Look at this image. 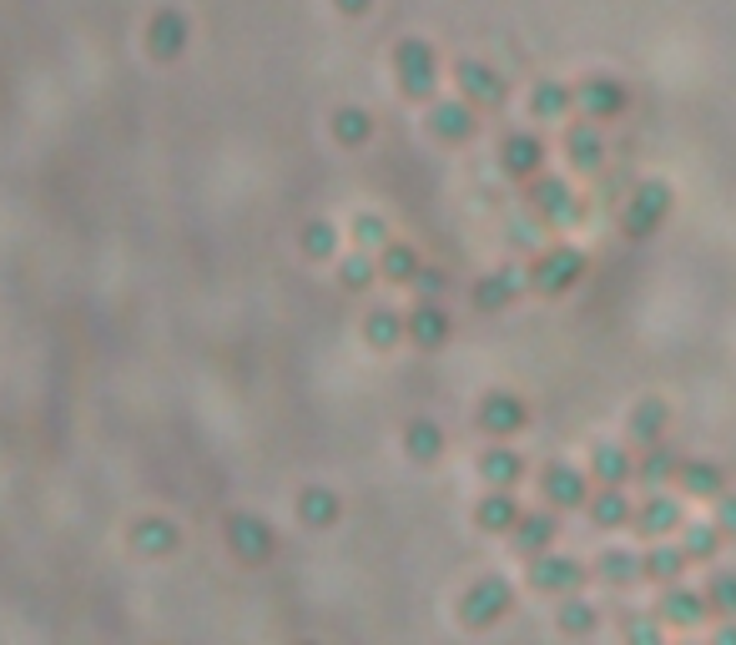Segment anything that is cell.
<instances>
[{"instance_id":"cell-24","label":"cell","mask_w":736,"mask_h":645,"mask_svg":"<svg viewBox=\"0 0 736 645\" xmlns=\"http://www.w3.org/2000/svg\"><path fill=\"white\" fill-rule=\"evenodd\" d=\"M480 480L490 484V490H515L520 480H525V454L510 444H495L480 454Z\"/></svg>"},{"instance_id":"cell-22","label":"cell","mask_w":736,"mask_h":645,"mask_svg":"<svg viewBox=\"0 0 736 645\" xmlns=\"http://www.w3.org/2000/svg\"><path fill=\"white\" fill-rule=\"evenodd\" d=\"M520 500L515 490H490L480 504H474V525L484 530V535H510V530L520 525Z\"/></svg>"},{"instance_id":"cell-31","label":"cell","mask_w":736,"mask_h":645,"mask_svg":"<svg viewBox=\"0 0 736 645\" xmlns=\"http://www.w3.org/2000/svg\"><path fill=\"white\" fill-rule=\"evenodd\" d=\"M676 474H682V460L671 454L666 444H646L636 460V480L646 484V490H661V484H676Z\"/></svg>"},{"instance_id":"cell-34","label":"cell","mask_w":736,"mask_h":645,"mask_svg":"<svg viewBox=\"0 0 736 645\" xmlns=\"http://www.w3.org/2000/svg\"><path fill=\"white\" fill-rule=\"evenodd\" d=\"M571 107H575V91L565 87V81H535V91H530V111H535L540 121L571 117Z\"/></svg>"},{"instance_id":"cell-39","label":"cell","mask_w":736,"mask_h":645,"mask_svg":"<svg viewBox=\"0 0 736 645\" xmlns=\"http://www.w3.org/2000/svg\"><path fill=\"white\" fill-rule=\"evenodd\" d=\"M303 252H309L313 263H329L333 252H339V228H333L329 218L309 222V228H303Z\"/></svg>"},{"instance_id":"cell-44","label":"cell","mask_w":736,"mask_h":645,"mask_svg":"<svg viewBox=\"0 0 736 645\" xmlns=\"http://www.w3.org/2000/svg\"><path fill=\"white\" fill-rule=\"evenodd\" d=\"M716 530H722L726 540L736 535V494H716Z\"/></svg>"},{"instance_id":"cell-42","label":"cell","mask_w":736,"mask_h":645,"mask_svg":"<svg viewBox=\"0 0 736 645\" xmlns=\"http://www.w3.org/2000/svg\"><path fill=\"white\" fill-rule=\"evenodd\" d=\"M353 242H359L363 252L384 248V242H389V222L379 218V212H359V218H353Z\"/></svg>"},{"instance_id":"cell-41","label":"cell","mask_w":736,"mask_h":645,"mask_svg":"<svg viewBox=\"0 0 736 645\" xmlns=\"http://www.w3.org/2000/svg\"><path fill=\"white\" fill-rule=\"evenodd\" d=\"M379 278V263L374 258H363V248L353 252V258H343V268H339V283L343 288H353V293H359V288H369Z\"/></svg>"},{"instance_id":"cell-35","label":"cell","mask_w":736,"mask_h":645,"mask_svg":"<svg viewBox=\"0 0 736 645\" xmlns=\"http://www.w3.org/2000/svg\"><path fill=\"white\" fill-rule=\"evenodd\" d=\"M595 575L605 580V585H616V591H626V585H636L641 575V555H631V550H605L601 560H595Z\"/></svg>"},{"instance_id":"cell-2","label":"cell","mask_w":736,"mask_h":645,"mask_svg":"<svg viewBox=\"0 0 736 645\" xmlns=\"http://www.w3.org/2000/svg\"><path fill=\"white\" fill-rule=\"evenodd\" d=\"M510 605H515V585L505 575H480L460 595V621L470 631H490V625H500L510 615Z\"/></svg>"},{"instance_id":"cell-17","label":"cell","mask_w":736,"mask_h":645,"mask_svg":"<svg viewBox=\"0 0 736 645\" xmlns=\"http://www.w3.org/2000/svg\"><path fill=\"white\" fill-rule=\"evenodd\" d=\"M561 540V520L550 510H535V514H520V525L510 530V545H515V555H525V560H535V555H545L550 545Z\"/></svg>"},{"instance_id":"cell-47","label":"cell","mask_w":736,"mask_h":645,"mask_svg":"<svg viewBox=\"0 0 736 645\" xmlns=\"http://www.w3.org/2000/svg\"><path fill=\"white\" fill-rule=\"evenodd\" d=\"M722 641H726V645H736V625H726V631H722Z\"/></svg>"},{"instance_id":"cell-13","label":"cell","mask_w":736,"mask_h":645,"mask_svg":"<svg viewBox=\"0 0 736 645\" xmlns=\"http://www.w3.org/2000/svg\"><path fill=\"white\" fill-rule=\"evenodd\" d=\"M540 494H545V504H555V510H585L591 480H585L575 464H545V470H540Z\"/></svg>"},{"instance_id":"cell-5","label":"cell","mask_w":736,"mask_h":645,"mask_svg":"<svg viewBox=\"0 0 736 645\" xmlns=\"http://www.w3.org/2000/svg\"><path fill=\"white\" fill-rule=\"evenodd\" d=\"M666 212H671V187L661 182V177H651V182H641L626 198V208H621V232L641 242L666 222Z\"/></svg>"},{"instance_id":"cell-37","label":"cell","mask_w":736,"mask_h":645,"mask_svg":"<svg viewBox=\"0 0 736 645\" xmlns=\"http://www.w3.org/2000/svg\"><path fill=\"white\" fill-rule=\"evenodd\" d=\"M555 625H561V635H591L595 625H601V611H595L591 601H581V591H571V595H561Z\"/></svg>"},{"instance_id":"cell-11","label":"cell","mask_w":736,"mask_h":645,"mask_svg":"<svg viewBox=\"0 0 736 645\" xmlns=\"http://www.w3.org/2000/svg\"><path fill=\"white\" fill-rule=\"evenodd\" d=\"M656 615H661V625H671V631H696V625L712 615V605H706V591H686L682 580H676V585H661Z\"/></svg>"},{"instance_id":"cell-40","label":"cell","mask_w":736,"mask_h":645,"mask_svg":"<svg viewBox=\"0 0 736 645\" xmlns=\"http://www.w3.org/2000/svg\"><path fill=\"white\" fill-rule=\"evenodd\" d=\"M706 605H712V615H736V575L732 570L706 580Z\"/></svg>"},{"instance_id":"cell-46","label":"cell","mask_w":736,"mask_h":645,"mask_svg":"<svg viewBox=\"0 0 736 645\" xmlns=\"http://www.w3.org/2000/svg\"><path fill=\"white\" fill-rule=\"evenodd\" d=\"M339 6V16H369L374 11V0H333Z\"/></svg>"},{"instance_id":"cell-33","label":"cell","mask_w":736,"mask_h":645,"mask_svg":"<svg viewBox=\"0 0 736 645\" xmlns=\"http://www.w3.org/2000/svg\"><path fill=\"white\" fill-rule=\"evenodd\" d=\"M363 339H369V349H379V353L399 349V339H409L404 313H394V308H374V313L363 318Z\"/></svg>"},{"instance_id":"cell-6","label":"cell","mask_w":736,"mask_h":645,"mask_svg":"<svg viewBox=\"0 0 736 645\" xmlns=\"http://www.w3.org/2000/svg\"><path fill=\"white\" fill-rule=\"evenodd\" d=\"M454 81H460V97L470 101V107H480V111H500L510 101V81L500 77L490 61H474V56H464L460 67H454Z\"/></svg>"},{"instance_id":"cell-10","label":"cell","mask_w":736,"mask_h":645,"mask_svg":"<svg viewBox=\"0 0 736 645\" xmlns=\"http://www.w3.org/2000/svg\"><path fill=\"white\" fill-rule=\"evenodd\" d=\"M682 525H686V510H682V500H671V494H651V500H641L636 514H631V530H636L641 540L682 535Z\"/></svg>"},{"instance_id":"cell-18","label":"cell","mask_w":736,"mask_h":645,"mask_svg":"<svg viewBox=\"0 0 736 645\" xmlns=\"http://www.w3.org/2000/svg\"><path fill=\"white\" fill-rule=\"evenodd\" d=\"M404 329H409V343H414V349H440V343H450L454 323L434 298H424L414 313H404Z\"/></svg>"},{"instance_id":"cell-45","label":"cell","mask_w":736,"mask_h":645,"mask_svg":"<svg viewBox=\"0 0 736 645\" xmlns=\"http://www.w3.org/2000/svg\"><path fill=\"white\" fill-rule=\"evenodd\" d=\"M661 631H666V625H661V615H656V621H641V615H636V621H626L631 641H661Z\"/></svg>"},{"instance_id":"cell-8","label":"cell","mask_w":736,"mask_h":645,"mask_svg":"<svg viewBox=\"0 0 736 645\" xmlns=\"http://www.w3.org/2000/svg\"><path fill=\"white\" fill-rule=\"evenodd\" d=\"M575 107H581V117H591V121H616L621 111L631 107V91H626V81H616V77H585L581 87H575Z\"/></svg>"},{"instance_id":"cell-14","label":"cell","mask_w":736,"mask_h":645,"mask_svg":"<svg viewBox=\"0 0 736 645\" xmlns=\"http://www.w3.org/2000/svg\"><path fill=\"white\" fill-rule=\"evenodd\" d=\"M530 208H535L545 222H575L581 218L571 182H565V177H550V172L530 177Z\"/></svg>"},{"instance_id":"cell-1","label":"cell","mask_w":736,"mask_h":645,"mask_svg":"<svg viewBox=\"0 0 736 645\" xmlns=\"http://www.w3.org/2000/svg\"><path fill=\"white\" fill-rule=\"evenodd\" d=\"M394 77H399V91H404L409 101H434L440 97V56H434V46L419 41V36L399 41Z\"/></svg>"},{"instance_id":"cell-15","label":"cell","mask_w":736,"mask_h":645,"mask_svg":"<svg viewBox=\"0 0 736 645\" xmlns=\"http://www.w3.org/2000/svg\"><path fill=\"white\" fill-rule=\"evenodd\" d=\"M545 142H540L535 132H510L505 142H500V172L515 177V182H530V177L545 172Z\"/></svg>"},{"instance_id":"cell-20","label":"cell","mask_w":736,"mask_h":645,"mask_svg":"<svg viewBox=\"0 0 736 645\" xmlns=\"http://www.w3.org/2000/svg\"><path fill=\"white\" fill-rule=\"evenodd\" d=\"M177 545H182V530H177L167 514H142V520L132 525V550H137V555L162 560V555H172Z\"/></svg>"},{"instance_id":"cell-21","label":"cell","mask_w":736,"mask_h":645,"mask_svg":"<svg viewBox=\"0 0 736 645\" xmlns=\"http://www.w3.org/2000/svg\"><path fill=\"white\" fill-rule=\"evenodd\" d=\"M585 510H591V525L595 530H631V514H636V504L626 500V484H601V490L585 500Z\"/></svg>"},{"instance_id":"cell-3","label":"cell","mask_w":736,"mask_h":645,"mask_svg":"<svg viewBox=\"0 0 736 645\" xmlns=\"http://www.w3.org/2000/svg\"><path fill=\"white\" fill-rule=\"evenodd\" d=\"M581 278H585V252L571 248V242H555V248H545L535 258V268H530V288H535V293H545V298L571 293Z\"/></svg>"},{"instance_id":"cell-7","label":"cell","mask_w":736,"mask_h":645,"mask_svg":"<svg viewBox=\"0 0 736 645\" xmlns=\"http://www.w3.org/2000/svg\"><path fill=\"white\" fill-rule=\"evenodd\" d=\"M480 429L490 439H515L520 429L530 424V404L520 394H510V389H490V394L480 399Z\"/></svg>"},{"instance_id":"cell-12","label":"cell","mask_w":736,"mask_h":645,"mask_svg":"<svg viewBox=\"0 0 736 645\" xmlns=\"http://www.w3.org/2000/svg\"><path fill=\"white\" fill-rule=\"evenodd\" d=\"M429 132L440 137V142L450 147H464L474 142V132H480V107H470V101H434L429 107Z\"/></svg>"},{"instance_id":"cell-26","label":"cell","mask_w":736,"mask_h":645,"mask_svg":"<svg viewBox=\"0 0 736 645\" xmlns=\"http://www.w3.org/2000/svg\"><path fill=\"white\" fill-rule=\"evenodd\" d=\"M565 157H571L581 172H595L605 162V137H601V121H575L571 132H565Z\"/></svg>"},{"instance_id":"cell-29","label":"cell","mask_w":736,"mask_h":645,"mask_svg":"<svg viewBox=\"0 0 736 645\" xmlns=\"http://www.w3.org/2000/svg\"><path fill=\"white\" fill-rule=\"evenodd\" d=\"M666 424H671V409L661 404V399H641L636 409H631V444H661V439H666Z\"/></svg>"},{"instance_id":"cell-43","label":"cell","mask_w":736,"mask_h":645,"mask_svg":"<svg viewBox=\"0 0 736 645\" xmlns=\"http://www.w3.org/2000/svg\"><path fill=\"white\" fill-rule=\"evenodd\" d=\"M409 288H419V298H444V288H450V278L440 273V268H419V278Z\"/></svg>"},{"instance_id":"cell-4","label":"cell","mask_w":736,"mask_h":645,"mask_svg":"<svg viewBox=\"0 0 736 645\" xmlns=\"http://www.w3.org/2000/svg\"><path fill=\"white\" fill-rule=\"evenodd\" d=\"M222 535H228V550L242 560V565H268V560L278 555V530L253 510L228 514V530H222Z\"/></svg>"},{"instance_id":"cell-16","label":"cell","mask_w":736,"mask_h":645,"mask_svg":"<svg viewBox=\"0 0 736 645\" xmlns=\"http://www.w3.org/2000/svg\"><path fill=\"white\" fill-rule=\"evenodd\" d=\"M188 41H192V21L182 11H172V6L147 21V51H152L157 61H177V56L188 51Z\"/></svg>"},{"instance_id":"cell-25","label":"cell","mask_w":736,"mask_h":645,"mask_svg":"<svg viewBox=\"0 0 736 645\" xmlns=\"http://www.w3.org/2000/svg\"><path fill=\"white\" fill-rule=\"evenodd\" d=\"M298 525H309V530H333L339 525V514H343V500L329 490V484H309V490L298 494Z\"/></svg>"},{"instance_id":"cell-9","label":"cell","mask_w":736,"mask_h":645,"mask_svg":"<svg viewBox=\"0 0 736 645\" xmlns=\"http://www.w3.org/2000/svg\"><path fill=\"white\" fill-rule=\"evenodd\" d=\"M585 575L591 570L581 565L575 555H535V565H530V591H540V595H571V591H581L585 585Z\"/></svg>"},{"instance_id":"cell-30","label":"cell","mask_w":736,"mask_h":645,"mask_svg":"<svg viewBox=\"0 0 736 645\" xmlns=\"http://www.w3.org/2000/svg\"><path fill=\"white\" fill-rule=\"evenodd\" d=\"M419 268H424V258H419L414 242H394V238H389L384 248H379V278H389V283H414Z\"/></svg>"},{"instance_id":"cell-36","label":"cell","mask_w":736,"mask_h":645,"mask_svg":"<svg viewBox=\"0 0 736 645\" xmlns=\"http://www.w3.org/2000/svg\"><path fill=\"white\" fill-rule=\"evenodd\" d=\"M722 530H716V520H706V525H692V520H686L682 525V550L686 555H692V565H706V560H716L722 555Z\"/></svg>"},{"instance_id":"cell-32","label":"cell","mask_w":736,"mask_h":645,"mask_svg":"<svg viewBox=\"0 0 736 645\" xmlns=\"http://www.w3.org/2000/svg\"><path fill=\"white\" fill-rule=\"evenodd\" d=\"M404 454L414 464H440L444 454V429L434 424V419H414V424L404 429Z\"/></svg>"},{"instance_id":"cell-28","label":"cell","mask_w":736,"mask_h":645,"mask_svg":"<svg viewBox=\"0 0 736 645\" xmlns=\"http://www.w3.org/2000/svg\"><path fill=\"white\" fill-rule=\"evenodd\" d=\"M591 480H595V484H631V480H636V460H631V449H621V444H595V454H591Z\"/></svg>"},{"instance_id":"cell-27","label":"cell","mask_w":736,"mask_h":645,"mask_svg":"<svg viewBox=\"0 0 736 645\" xmlns=\"http://www.w3.org/2000/svg\"><path fill=\"white\" fill-rule=\"evenodd\" d=\"M676 484H682V494H692V500H716V494H726V474H722V464H712V460H682Z\"/></svg>"},{"instance_id":"cell-19","label":"cell","mask_w":736,"mask_h":645,"mask_svg":"<svg viewBox=\"0 0 736 645\" xmlns=\"http://www.w3.org/2000/svg\"><path fill=\"white\" fill-rule=\"evenodd\" d=\"M525 283H530V273H520V268H500V273H490V278L474 283V308H480V313H500V308H510L520 293H525Z\"/></svg>"},{"instance_id":"cell-23","label":"cell","mask_w":736,"mask_h":645,"mask_svg":"<svg viewBox=\"0 0 736 645\" xmlns=\"http://www.w3.org/2000/svg\"><path fill=\"white\" fill-rule=\"evenodd\" d=\"M686 570H692V555H686L682 545H666V540H651V550L641 555V575H646L651 585H676Z\"/></svg>"},{"instance_id":"cell-38","label":"cell","mask_w":736,"mask_h":645,"mask_svg":"<svg viewBox=\"0 0 736 645\" xmlns=\"http://www.w3.org/2000/svg\"><path fill=\"white\" fill-rule=\"evenodd\" d=\"M374 137V117L363 107H339L333 111V142L339 147H363Z\"/></svg>"}]
</instances>
